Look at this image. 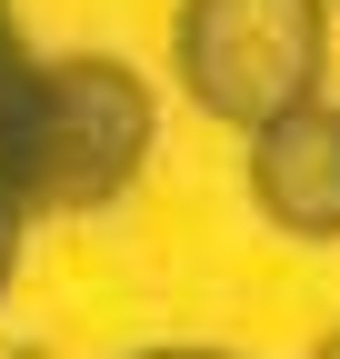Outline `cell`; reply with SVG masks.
I'll return each mask as SVG.
<instances>
[{
	"label": "cell",
	"mask_w": 340,
	"mask_h": 359,
	"mask_svg": "<svg viewBox=\"0 0 340 359\" xmlns=\"http://www.w3.org/2000/svg\"><path fill=\"white\" fill-rule=\"evenodd\" d=\"M11 269H20V219H0V299H11Z\"/></svg>",
	"instance_id": "obj_5"
},
{
	"label": "cell",
	"mask_w": 340,
	"mask_h": 359,
	"mask_svg": "<svg viewBox=\"0 0 340 359\" xmlns=\"http://www.w3.org/2000/svg\"><path fill=\"white\" fill-rule=\"evenodd\" d=\"M160 140V100L131 60L70 50L51 70V170H40V210H100L140 180Z\"/></svg>",
	"instance_id": "obj_2"
},
{
	"label": "cell",
	"mask_w": 340,
	"mask_h": 359,
	"mask_svg": "<svg viewBox=\"0 0 340 359\" xmlns=\"http://www.w3.org/2000/svg\"><path fill=\"white\" fill-rule=\"evenodd\" d=\"M140 359H230V349H140Z\"/></svg>",
	"instance_id": "obj_6"
},
{
	"label": "cell",
	"mask_w": 340,
	"mask_h": 359,
	"mask_svg": "<svg viewBox=\"0 0 340 359\" xmlns=\"http://www.w3.org/2000/svg\"><path fill=\"white\" fill-rule=\"evenodd\" d=\"M170 70L190 110L221 130H270L280 110L320 100L330 70V0H181L170 20Z\"/></svg>",
	"instance_id": "obj_1"
},
{
	"label": "cell",
	"mask_w": 340,
	"mask_h": 359,
	"mask_svg": "<svg viewBox=\"0 0 340 359\" xmlns=\"http://www.w3.org/2000/svg\"><path fill=\"white\" fill-rule=\"evenodd\" d=\"M250 210L290 240H340V100H301L250 130Z\"/></svg>",
	"instance_id": "obj_3"
},
{
	"label": "cell",
	"mask_w": 340,
	"mask_h": 359,
	"mask_svg": "<svg viewBox=\"0 0 340 359\" xmlns=\"http://www.w3.org/2000/svg\"><path fill=\"white\" fill-rule=\"evenodd\" d=\"M310 359H340V330H330V339H320V349H310Z\"/></svg>",
	"instance_id": "obj_7"
},
{
	"label": "cell",
	"mask_w": 340,
	"mask_h": 359,
	"mask_svg": "<svg viewBox=\"0 0 340 359\" xmlns=\"http://www.w3.org/2000/svg\"><path fill=\"white\" fill-rule=\"evenodd\" d=\"M51 70L30 40L20 11L0 0V219H40V170H51Z\"/></svg>",
	"instance_id": "obj_4"
}]
</instances>
